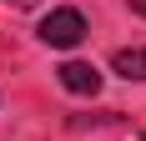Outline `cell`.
<instances>
[{
	"instance_id": "6da1fadb",
	"label": "cell",
	"mask_w": 146,
	"mask_h": 141,
	"mask_svg": "<svg viewBox=\"0 0 146 141\" xmlns=\"http://www.w3.org/2000/svg\"><path fill=\"white\" fill-rule=\"evenodd\" d=\"M40 41L45 45H56V51H71V45L86 41V15L71 10V5H60V10H50L40 20Z\"/></svg>"
},
{
	"instance_id": "3957f363",
	"label": "cell",
	"mask_w": 146,
	"mask_h": 141,
	"mask_svg": "<svg viewBox=\"0 0 146 141\" xmlns=\"http://www.w3.org/2000/svg\"><path fill=\"white\" fill-rule=\"evenodd\" d=\"M111 70H116V76H126V81H146V45L116 51V56H111Z\"/></svg>"
},
{
	"instance_id": "5b68a950",
	"label": "cell",
	"mask_w": 146,
	"mask_h": 141,
	"mask_svg": "<svg viewBox=\"0 0 146 141\" xmlns=\"http://www.w3.org/2000/svg\"><path fill=\"white\" fill-rule=\"evenodd\" d=\"M131 10H136V15H146V0H131Z\"/></svg>"
},
{
	"instance_id": "277c9868",
	"label": "cell",
	"mask_w": 146,
	"mask_h": 141,
	"mask_svg": "<svg viewBox=\"0 0 146 141\" xmlns=\"http://www.w3.org/2000/svg\"><path fill=\"white\" fill-rule=\"evenodd\" d=\"M10 5H15V10H30V5H40V0H10Z\"/></svg>"
},
{
	"instance_id": "7a4b0ae2",
	"label": "cell",
	"mask_w": 146,
	"mask_h": 141,
	"mask_svg": "<svg viewBox=\"0 0 146 141\" xmlns=\"http://www.w3.org/2000/svg\"><path fill=\"white\" fill-rule=\"evenodd\" d=\"M56 76H60V86H66L71 96H96V91H101V70L91 66V61H66Z\"/></svg>"
}]
</instances>
